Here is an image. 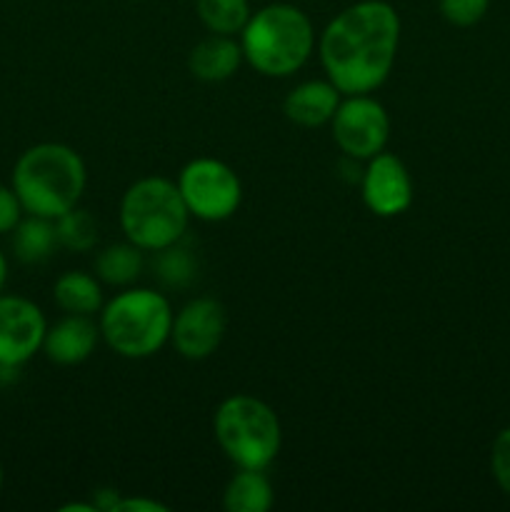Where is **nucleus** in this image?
I'll return each mask as SVG.
<instances>
[{
  "instance_id": "nucleus-1",
  "label": "nucleus",
  "mask_w": 510,
  "mask_h": 512,
  "mask_svg": "<svg viewBox=\"0 0 510 512\" xmlns=\"http://www.w3.org/2000/svg\"><path fill=\"white\" fill-rule=\"evenodd\" d=\"M400 15L388 0H358L340 10L318 38L325 78L343 95L375 93L393 73Z\"/></svg>"
},
{
  "instance_id": "nucleus-2",
  "label": "nucleus",
  "mask_w": 510,
  "mask_h": 512,
  "mask_svg": "<svg viewBox=\"0 0 510 512\" xmlns=\"http://www.w3.org/2000/svg\"><path fill=\"white\" fill-rule=\"evenodd\" d=\"M10 185L25 213L55 220L80 203L88 168L70 145L38 143L15 160Z\"/></svg>"
},
{
  "instance_id": "nucleus-3",
  "label": "nucleus",
  "mask_w": 510,
  "mask_h": 512,
  "mask_svg": "<svg viewBox=\"0 0 510 512\" xmlns=\"http://www.w3.org/2000/svg\"><path fill=\"white\" fill-rule=\"evenodd\" d=\"M243 58L265 78H290L315 50L313 20L298 5L280 0L250 13L238 35Z\"/></svg>"
},
{
  "instance_id": "nucleus-4",
  "label": "nucleus",
  "mask_w": 510,
  "mask_h": 512,
  "mask_svg": "<svg viewBox=\"0 0 510 512\" xmlns=\"http://www.w3.org/2000/svg\"><path fill=\"white\" fill-rule=\"evenodd\" d=\"M173 305L153 288H123L100 308V338L125 360H145L170 343Z\"/></svg>"
},
{
  "instance_id": "nucleus-5",
  "label": "nucleus",
  "mask_w": 510,
  "mask_h": 512,
  "mask_svg": "<svg viewBox=\"0 0 510 512\" xmlns=\"http://www.w3.org/2000/svg\"><path fill=\"white\" fill-rule=\"evenodd\" d=\"M190 213L178 183L163 175L135 180L120 200V230L145 253H158L185 238Z\"/></svg>"
},
{
  "instance_id": "nucleus-6",
  "label": "nucleus",
  "mask_w": 510,
  "mask_h": 512,
  "mask_svg": "<svg viewBox=\"0 0 510 512\" xmlns=\"http://www.w3.org/2000/svg\"><path fill=\"white\" fill-rule=\"evenodd\" d=\"M213 435L230 463L250 470H268L283 445L278 413L245 393L230 395L215 408Z\"/></svg>"
},
{
  "instance_id": "nucleus-7",
  "label": "nucleus",
  "mask_w": 510,
  "mask_h": 512,
  "mask_svg": "<svg viewBox=\"0 0 510 512\" xmlns=\"http://www.w3.org/2000/svg\"><path fill=\"white\" fill-rule=\"evenodd\" d=\"M178 190L190 218L203 223H223L238 213L243 203V183L228 163L218 158H195L178 173Z\"/></svg>"
},
{
  "instance_id": "nucleus-8",
  "label": "nucleus",
  "mask_w": 510,
  "mask_h": 512,
  "mask_svg": "<svg viewBox=\"0 0 510 512\" xmlns=\"http://www.w3.org/2000/svg\"><path fill=\"white\" fill-rule=\"evenodd\" d=\"M330 133L345 158L370 160L388 145L390 115L370 93L343 95L330 120Z\"/></svg>"
},
{
  "instance_id": "nucleus-9",
  "label": "nucleus",
  "mask_w": 510,
  "mask_h": 512,
  "mask_svg": "<svg viewBox=\"0 0 510 512\" xmlns=\"http://www.w3.org/2000/svg\"><path fill=\"white\" fill-rule=\"evenodd\" d=\"M228 330V313L215 298H193L175 313L170 343L185 360H208L220 348Z\"/></svg>"
},
{
  "instance_id": "nucleus-10",
  "label": "nucleus",
  "mask_w": 510,
  "mask_h": 512,
  "mask_svg": "<svg viewBox=\"0 0 510 512\" xmlns=\"http://www.w3.org/2000/svg\"><path fill=\"white\" fill-rule=\"evenodd\" d=\"M45 315L23 295L0 293V365L20 368L43 350Z\"/></svg>"
},
{
  "instance_id": "nucleus-11",
  "label": "nucleus",
  "mask_w": 510,
  "mask_h": 512,
  "mask_svg": "<svg viewBox=\"0 0 510 512\" xmlns=\"http://www.w3.org/2000/svg\"><path fill=\"white\" fill-rule=\"evenodd\" d=\"M365 170L360 175V193L365 208L378 218H395L413 205V178L403 160L395 153L380 150L370 160H365Z\"/></svg>"
},
{
  "instance_id": "nucleus-12",
  "label": "nucleus",
  "mask_w": 510,
  "mask_h": 512,
  "mask_svg": "<svg viewBox=\"0 0 510 512\" xmlns=\"http://www.w3.org/2000/svg\"><path fill=\"white\" fill-rule=\"evenodd\" d=\"M100 325L93 315L65 313L58 323L48 325L43 340V353L50 363L73 368L85 363L95 353L100 343Z\"/></svg>"
},
{
  "instance_id": "nucleus-13",
  "label": "nucleus",
  "mask_w": 510,
  "mask_h": 512,
  "mask_svg": "<svg viewBox=\"0 0 510 512\" xmlns=\"http://www.w3.org/2000/svg\"><path fill=\"white\" fill-rule=\"evenodd\" d=\"M343 93L328 78L303 80L283 100V113L300 128H320L330 123L338 110Z\"/></svg>"
},
{
  "instance_id": "nucleus-14",
  "label": "nucleus",
  "mask_w": 510,
  "mask_h": 512,
  "mask_svg": "<svg viewBox=\"0 0 510 512\" xmlns=\"http://www.w3.org/2000/svg\"><path fill=\"white\" fill-rule=\"evenodd\" d=\"M243 60L240 40H235L233 35L210 33L190 50L188 70L203 83H223L238 73Z\"/></svg>"
},
{
  "instance_id": "nucleus-15",
  "label": "nucleus",
  "mask_w": 510,
  "mask_h": 512,
  "mask_svg": "<svg viewBox=\"0 0 510 512\" xmlns=\"http://www.w3.org/2000/svg\"><path fill=\"white\" fill-rule=\"evenodd\" d=\"M53 300L63 313L98 315L105 305L103 283L95 273L85 270H65L53 283Z\"/></svg>"
},
{
  "instance_id": "nucleus-16",
  "label": "nucleus",
  "mask_w": 510,
  "mask_h": 512,
  "mask_svg": "<svg viewBox=\"0 0 510 512\" xmlns=\"http://www.w3.org/2000/svg\"><path fill=\"white\" fill-rule=\"evenodd\" d=\"M275 503V490L265 470L238 468L223 490V508L228 512H268Z\"/></svg>"
},
{
  "instance_id": "nucleus-17",
  "label": "nucleus",
  "mask_w": 510,
  "mask_h": 512,
  "mask_svg": "<svg viewBox=\"0 0 510 512\" xmlns=\"http://www.w3.org/2000/svg\"><path fill=\"white\" fill-rule=\"evenodd\" d=\"M145 270V250L133 245L130 240L113 243L95 255L93 273L98 280L110 288H130Z\"/></svg>"
},
{
  "instance_id": "nucleus-18",
  "label": "nucleus",
  "mask_w": 510,
  "mask_h": 512,
  "mask_svg": "<svg viewBox=\"0 0 510 512\" xmlns=\"http://www.w3.org/2000/svg\"><path fill=\"white\" fill-rule=\"evenodd\" d=\"M58 248L60 243L55 220L28 215V218H20V223L13 228V253L20 263H45Z\"/></svg>"
},
{
  "instance_id": "nucleus-19",
  "label": "nucleus",
  "mask_w": 510,
  "mask_h": 512,
  "mask_svg": "<svg viewBox=\"0 0 510 512\" xmlns=\"http://www.w3.org/2000/svg\"><path fill=\"white\" fill-rule=\"evenodd\" d=\"M250 13V0H195V15L208 33L238 38Z\"/></svg>"
},
{
  "instance_id": "nucleus-20",
  "label": "nucleus",
  "mask_w": 510,
  "mask_h": 512,
  "mask_svg": "<svg viewBox=\"0 0 510 512\" xmlns=\"http://www.w3.org/2000/svg\"><path fill=\"white\" fill-rule=\"evenodd\" d=\"M55 230H58L60 248L70 250V253H90L100 235L95 215L80 205L55 218Z\"/></svg>"
},
{
  "instance_id": "nucleus-21",
  "label": "nucleus",
  "mask_w": 510,
  "mask_h": 512,
  "mask_svg": "<svg viewBox=\"0 0 510 512\" xmlns=\"http://www.w3.org/2000/svg\"><path fill=\"white\" fill-rule=\"evenodd\" d=\"M153 255V270L165 288H188L198 275V260H195L193 250L185 248L183 240Z\"/></svg>"
},
{
  "instance_id": "nucleus-22",
  "label": "nucleus",
  "mask_w": 510,
  "mask_h": 512,
  "mask_svg": "<svg viewBox=\"0 0 510 512\" xmlns=\"http://www.w3.org/2000/svg\"><path fill=\"white\" fill-rule=\"evenodd\" d=\"M490 8V0H438V10L455 28H470L480 23Z\"/></svg>"
},
{
  "instance_id": "nucleus-23",
  "label": "nucleus",
  "mask_w": 510,
  "mask_h": 512,
  "mask_svg": "<svg viewBox=\"0 0 510 512\" xmlns=\"http://www.w3.org/2000/svg\"><path fill=\"white\" fill-rule=\"evenodd\" d=\"M490 470L498 488L510 498V425L495 435L490 448Z\"/></svg>"
},
{
  "instance_id": "nucleus-24",
  "label": "nucleus",
  "mask_w": 510,
  "mask_h": 512,
  "mask_svg": "<svg viewBox=\"0 0 510 512\" xmlns=\"http://www.w3.org/2000/svg\"><path fill=\"white\" fill-rule=\"evenodd\" d=\"M23 205H20L18 195H15L13 185H0V235L13 233L15 225L23 218Z\"/></svg>"
},
{
  "instance_id": "nucleus-25",
  "label": "nucleus",
  "mask_w": 510,
  "mask_h": 512,
  "mask_svg": "<svg viewBox=\"0 0 510 512\" xmlns=\"http://www.w3.org/2000/svg\"><path fill=\"white\" fill-rule=\"evenodd\" d=\"M168 505L153 498H120L113 512H168Z\"/></svg>"
},
{
  "instance_id": "nucleus-26",
  "label": "nucleus",
  "mask_w": 510,
  "mask_h": 512,
  "mask_svg": "<svg viewBox=\"0 0 510 512\" xmlns=\"http://www.w3.org/2000/svg\"><path fill=\"white\" fill-rule=\"evenodd\" d=\"M118 500H120V493L113 488H103L93 493V505L98 508V512H113L115 505H118Z\"/></svg>"
},
{
  "instance_id": "nucleus-27",
  "label": "nucleus",
  "mask_w": 510,
  "mask_h": 512,
  "mask_svg": "<svg viewBox=\"0 0 510 512\" xmlns=\"http://www.w3.org/2000/svg\"><path fill=\"white\" fill-rule=\"evenodd\" d=\"M60 512H98L93 503H68L60 508Z\"/></svg>"
},
{
  "instance_id": "nucleus-28",
  "label": "nucleus",
  "mask_w": 510,
  "mask_h": 512,
  "mask_svg": "<svg viewBox=\"0 0 510 512\" xmlns=\"http://www.w3.org/2000/svg\"><path fill=\"white\" fill-rule=\"evenodd\" d=\"M5 280H8V260H5L3 250H0V293L5 288Z\"/></svg>"
},
{
  "instance_id": "nucleus-29",
  "label": "nucleus",
  "mask_w": 510,
  "mask_h": 512,
  "mask_svg": "<svg viewBox=\"0 0 510 512\" xmlns=\"http://www.w3.org/2000/svg\"><path fill=\"white\" fill-rule=\"evenodd\" d=\"M0 490H3V465H0Z\"/></svg>"
}]
</instances>
